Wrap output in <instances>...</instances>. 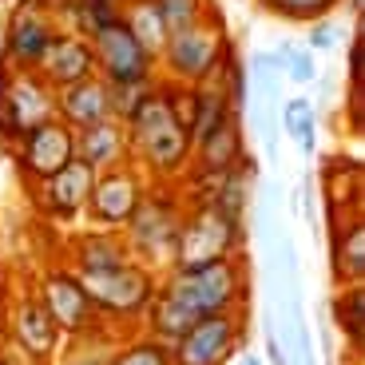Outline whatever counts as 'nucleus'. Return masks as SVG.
Listing matches in <instances>:
<instances>
[{
    "label": "nucleus",
    "mask_w": 365,
    "mask_h": 365,
    "mask_svg": "<svg viewBox=\"0 0 365 365\" xmlns=\"http://www.w3.org/2000/svg\"><path fill=\"white\" fill-rule=\"evenodd\" d=\"M36 294L44 302V310L52 314V322L60 326V334H88V329L103 326L100 314H96V302L88 298L83 282L68 262L44 270V278L36 282Z\"/></svg>",
    "instance_id": "13"
},
{
    "label": "nucleus",
    "mask_w": 365,
    "mask_h": 365,
    "mask_svg": "<svg viewBox=\"0 0 365 365\" xmlns=\"http://www.w3.org/2000/svg\"><path fill=\"white\" fill-rule=\"evenodd\" d=\"M230 32L222 24V16L199 20V24L171 32L159 52V80L171 83H202L207 76H215L222 68V60L230 56Z\"/></svg>",
    "instance_id": "5"
},
{
    "label": "nucleus",
    "mask_w": 365,
    "mask_h": 365,
    "mask_svg": "<svg viewBox=\"0 0 365 365\" xmlns=\"http://www.w3.org/2000/svg\"><path fill=\"white\" fill-rule=\"evenodd\" d=\"M72 255H68V266L76 274H96V270H115V266H128L131 262V250L123 242L119 230H83L76 235L72 242Z\"/></svg>",
    "instance_id": "20"
},
{
    "label": "nucleus",
    "mask_w": 365,
    "mask_h": 365,
    "mask_svg": "<svg viewBox=\"0 0 365 365\" xmlns=\"http://www.w3.org/2000/svg\"><path fill=\"white\" fill-rule=\"evenodd\" d=\"M88 290V298L96 302V314H100L103 326L115 329H135L143 326V314L151 306L159 290V270L135 262L115 266V270H96V274H76Z\"/></svg>",
    "instance_id": "4"
},
{
    "label": "nucleus",
    "mask_w": 365,
    "mask_h": 365,
    "mask_svg": "<svg viewBox=\"0 0 365 365\" xmlns=\"http://www.w3.org/2000/svg\"><path fill=\"white\" fill-rule=\"evenodd\" d=\"M250 151H247V135H242V115L230 111L210 135H202L199 143H195L191 171L187 175H222V171H230V167H238Z\"/></svg>",
    "instance_id": "16"
},
{
    "label": "nucleus",
    "mask_w": 365,
    "mask_h": 365,
    "mask_svg": "<svg viewBox=\"0 0 365 365\" xmlns=\"http://www.w3.org/2000/svg\"><path fill=\"white\" fill-rule=\"evenodd\" d=\"M119 20H123V24L135 32L139 44L159 60V52H163V44H167V24H163V16H159L155 0H128Z\"/></svg>",
    "instance_id": "24"
},
{
    "label": "nucleus",
    "mask_w": 365,
    "mask_h": 365,
    "mask_svg": "<svg viewBox=\"0 0 365 365\" xmlns=\"http://www.w3.org/2000/svg\"><path fill=\"white\" fill-rule=\"evenodd\" d=\"M40 76H44L52 88H68V83H80L96 76V56H91V40L80 36V32H60L56 44L48 48L44 64H40Z\"/></svg>",
    "instance_id": "18"
},
{
    "label": "nucleus",
    "mask_w": 365,
    "mask_h": 365,
    "mask_svg": "<svg viewBox=\"0 0 365 365\" xmlns=\"http://www.w3.org/2000/svg\"><path fill=\"white\" fill-rule=\"evenodd\" d=\"M56 119V88L40 72H16L0 64V143L12 147L28 131Z\"/></svg>",
    "instance_id": "7"
},
{
    "label": "nucleus",
    "mask_w": 365,
    "mask_h": 365,
    "mask_svg": "<svg viewBox=\"0 0 365 365\" xmlns=\"http://www.w3.org/2000/svg\"><path fill=\"white\" fill-rule=\"evenodd\" d=\"M159 290L171 294L195 322L215 318V314H235V310H247L250 266L242 255H235V258H222V262L191 266V270H163L159 274Z\"/></svg>",
    "instance_id": "2"
},
{
    "label": "nucleus",
    "mask_w": 365,
    "mask_h": 365,
    "mask_svg": "<svg viewBox=\"0 0 365 365\" xmlns=\"http://www.w3.org/2000/svg\"><path fill=\"white\" fill-rule=\"evenodd\" d=\"M56 119H64L72 131L96 128V123H103V119H115L111 115L108 83H103L100 76H91V80L56 88Z\"/></svg>",
    "instance_id": "17"
},
{
    "label": "nucleus",
    "mask_w": 365,
    "mask_h": 365,
    "mask_svg": "<svg viewBox=\"0 0 365 365\" xmlns=\"http://www.w3.org/2000/svg\"><path fill=\"white\" fill-rule=\"evenodd\" d=\"M60 36L48 0H12V16L4 24V44H0V64L16 72H40L48 48Z\"/></svg>",
    "instance_id": "8"
},
{
    "label": "nucleus",
    "mask_w": 365,
    "mask_h": 365,
    "mask_svg": "<svg viewBox=\"0 0 365 365\" xmlns=\"http://www.w3.org/2000/svg\"><path fill=\"white\" fill-rule=\"evenodd\" d=\"M96 175L100 171H91L83 159H72V163H64L56 175H48L44 182L28 187V195H32V202H36V210L44 215V219L80 222L83 210H88L91 187H96Z\"/></svg>",
    "instance_id": "15"
},
{
    "label": "nucleus",
    "mask_w": 365,
    "mask_h": 365,
    "mask_svg": "<svg viewBox=\"0 0 365 365\" xmlns=\"http://www.w3.org/2000/svg\"><path fill=\"white\" fill-rule=\"evenodd\" d=\"M182 215H187V195L179 191V182H147L135 215L128 219V227L119 230L131 250V258L159 274L171 270V255H175V238H179Z\"/></svg>",
    "instance_id": "3"
},
{
    "label": "nucleus",
    "mask_w": 365,
    "mask_h": 365,
    "mask_svg": "<svg viewBox=\"0 0 365 365\" xmlns=\"http://www.w3.org/2000/svg\"><path fill=\"white\" fill-rule=\"evenodd\" d=\"M329 270L338 286H365V219L357 210H346V219L334 227Z\"/></svg>",
    "instance_id": "19"
},
{
    "label": "nucleus",
    "mask_w": 365,
    "mask_h": 365,
    "mask_svg": "<svg viewBox=\"0 0 365 365\" xmlns=\"http://www.w3.org/2000/svg\"><path fill=\"white\" fill-rule=\"evenodd\" d=\"M155 9L167 24V36H171V32H182V28L215 16V0H155Z\"/></svg>",
    "instance_id": "26"
},
{
    "label": "nucleus",
    "mask_w": 365,
    "mask_h": 365,
    "mask_svg": "<svg viewBox=\"0 0 365 365\" xmlns=\"http://www.w3.org/2000/svg\"><path fill=\"white\" fill-rule=\"evenodd\" d=\"M247 341V310L199 318L171 346V365H230Z\"/></svg>",
    "instance_id": "10"
},
{
    "label": "nucleus",
    "mask_w": 365,
    "mask_h": 365,
    "mask_svg": "<svg viewBox=\"0 0 365 365\" xmlns=\"http://www.w3.org/2000/svg\"><path fill=\"white\" fill-rule=\"evenodd\" d=\"M242 247H247L242 222L219 215V210L207 207V202H187L179 238H175L171 270H191V266L222 262V258L242 255Z\"/></svg>",
    "instance_id": "6"
},
{
    "label": "nucleus",
    "mask_w": 365,
    "mask_h": 365,
    "mask_svg": "<svg viewBox=\"0 0 365 365\" xmlns=\"http://www.w3.org/2000/svg\"><path fill=\"white\" fill-rule=\"evenodd\" d=\"M123 128H128V163H135L147 182H182V175L191 171L195 139L171 108L167 80L151 83Z\"/></svg>",
    "instance_id": "1"
},
{
    "label": "nucleus",
    "mask_w": 365,
    "mask_h": 365,
    "mask_svg": "<svg viewBox=\"0 0 365 365\" xmlns=\"http://www.w3.org/2000/svg\"><path fill=\"white\" fill-rule=\"evenodd\" d=\"M147 191V179L135 163H119L108 167V171L96 175V187H91V199H88V219L91 230H123L128 219L135 215L139 199Z\"/></svg>",
    "instance_id": "11"
},
{
    "label": "nucleus",
    "mask_w": 365,
    "mask_h": 365,
    "mask_svg": "<svg viewBox=\"0 0 365 365\" xmlns=\"http://www.w3.org/2000/svg\"><path fill=\"white\" fill-rule=\"evenodd\" d=\"M278 128L298 143V151L306 159L318 151V111H314V103L306 100V96H290V100L282 103V111H278Z\"/></svg>",
    "instance_id": "22"
},
{
    "label": "nucleus",
    "mask_w": 365,
    "mask_h": 365,
    "mask_svg": "<svg viewBox=\"0 0 365 365\" xmlns=\"http://www.w3.org/2000/svg\"><path fill=\"white\" fill-rule=\"evenodd\" d=\"M108 365H171V346L139 334V338H131L123 349H115V354L108 357Z\"/></svg>",
    "instance_id": "27"
},
{
    "label": "nucleus",
    "mask_w": 365,
    "mask_h": 365,
    "mask_svg": "<svg viewBox=\"0 0 365 365\" xmlns=\"http://www.w3.org/2000/svg\"><path fill=\"white\" fill-rule=\"evenodd\" d=\"M278 56H282V76H286L290 83L306 88V83L318 80V64H314V52H310V48H294L290 40H286V44H278Z\"/></svg>",
    "instance_id": "28"
},
{
    "label": "nucleus",
    "mask_w": 365,
    "mask_h": 365,
    "mask_svg": "<svg viewBox=\"0 0 365 365\" xmlns=\"http://www.w3.org/2000/svg\"><path fill=\"white\" fill-rule=\"evenodd\" d=\"M147 91H151V83H108L111 115H115L119 123H128V115L139 108V100H143Z\"/></svg>",
    "instance_id": "29"
},
{
    "label": "nucleus",
    "mask_w": 365,
    "mask_h": 365,
    "mask_svg": "<svg viewBox=\"0 0 365 365\" xmlns=\"http://www.w3.org/2000/svg\"><path fill=\"white\" fill-rule=\"evenodd\" d=\"M255 4L286 24H318V20L334 16L346 0H255Z\"/></svg>",
    "instance_id": "25"
},
{
    "label": "nucleus",
    "mask_w": 365,
    "mask_h": 365,
    "mask_svg": "<svg viewBox=\"0 0 365 365\" xmlns=\"http://www.w3.org/2000/svg\"><path fill=\"white\" fill-rule=\"evenodd\" d=\"M91 56H96V76L103 83H155L159 60L135 40L123 20L103 24L91 32Z\"/></svg>",
    "instance_id": "9"
},
{
    "label": "nucleus",
    "mask_w": 365,
    "mask_h": 365,
    "mask_svg": "<svg viewBox=\"0 0 365 365\" xmlns=\"http://www.w3.org/2000/svg\"><path fill=\"white\" fill-rule=\"evenodd\" d=\"M9 155L16 163V175L24 179V187H36V182H44L48 175H56L64 163L76 159V131L64 119H48L44 128L16 139L9 147Z\"/></svg>",
    "instance_id": "12"
},
{
    "label": "nucleus",
    "mask_w": 365,
    "mask_h": 365,
    "mask_svg": "<svg viewBox=\"0 0 365 365\" xmlns=\"http://www.w3.org/2000/svg\"><path fill=\"white\" fill-rule=\"evenodd\" d=\"M329 310H334V322L341 326L346 346L357 354L365 346V286H338Z\"/></svg>",
    "instance_id": "23"
},
{
    "label": "nucleus",
    "mask_w": 365,
    "mask_h": 365,
    "mask_svg": "<svg viewBox=\"0 0 365 365\" xmlns=\"http://www.w3.org/2000/svg\"><path fill=\"white\" fill-rule=\"evenodd\" d=\"M76 159H83L91 171L128 163V128L119 119H103L96 128L76 131Z\"/></svg>",
    "instance_id": "21"
},
{
    "label": "nucleus",
    "mask_w": 365,
    "mask_h": 365,
    "mask_svg": "<svg viewBox=\"0 0 365 365\" xmlns=\"http://www.w3.org/2000/svg\"><path fill=\"white\" fill-rule=\"evenodd\" d=\"M338 40H341V28L329 24V20H318V24H310L306 44H310V52H329V48H338Z\"/></svg>",
    "instance_id": "30"
},
{
    "label": "nucleus",
    "mask_w": 365,
    "mask_h": 365,
    "mask_svg": "<svg viewBox=\"0 0 365 365\" xmlns=\"http://www.w3.org/2000/svg\"><path fill=\"white\" fill-rule=\"evenodd\" d=\"M235 365H266V361L258 354H250V349H238V361Z\"/></svg>",
    "instance_id": "31"
},
{
    "label": "nucleus",
    "mask_w": 365,
    "mask_h": 365,
    "mask_svg": "<svg viewBox=\"0 0 365 365\" xmlns=\"http://www.w3.org/2000/svg\"><path fill=\"white\" fill-rule=\"evenodd\" d=\"M12 322H9V334L16 341L20 357H28L32 365H52L64 349V334L60 326L52 322V314L44 310L36 290H20L12 298Z\"/></svg>",
    "instance_id": "14"
}]
</instances>
